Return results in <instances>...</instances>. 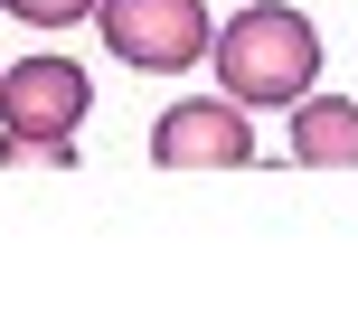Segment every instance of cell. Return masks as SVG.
<instances>
[{"instance_id":"obj_3","label":"cell","mask_w":358,"mask_h":311,"mask_svg":"<svg viewBox=\"0 0 358 311\" xmlns=\"http://www.w3.org/2000/svg\"><path fill=\"white\" fill-rule=\"evenodd\" d=\"M94 113V75L76 57L38 48L0 75V132H48V142H76V123Z\"/></svg>"},{"instance_id":"obj_2","label":"cell","mask_w":358,"mask_h":311,"mask_svg":"<svg viewBox=\"0 0 358 311\" xmlns=\"http://www.w3.org/2000/svg\"><path fill=\"white\" fill-rule=\"evenodd\" d=\"M94 29H104V48L123 57V66H142V75H179V66H198V57L217 48L208 0H104Z\"/></svg>"},{"instance_id":"obj_5","label":"cell","mask_w":358,"mask_h":311,"mask_svg":"<svg viewBox=\"0 0 358 311\" xmlns=\"http://www.w3.org/2000/svg\"><path fill=\"white\" fill-rule=\"evenodd\" d=\"M292 161L302 170H358V104L349 94H302L292 104Z\"/></svg>"},{"instance_id":"obj_4","label":"cell","mask_w":358,"mask_h":311,"mask_svg":"<svg viewBox=\"0 0 358 311\" xmlns=\"http://www.w3.org/2000/svg\"><path fill=\"white\" fill-rule=\"evenodd\" d=\"M151 161L161 170H255V123L236 94H198V104H170L151 123Z\"/></svg>"},{"instance_id":"obj_6","label":"cell","mask_w":358,"mask_h":311,"mask_svg":"<svg viewBox=\"0 0 358 311\" xmlns=\"http://www.w3.org/2000/svg\"><path fill=\"white\" fill-rule=\"evenodd\" d=\"M0 170H76V142H48V132H0Z\"/></svg>"},{"instance_id":"obj_1","label":"cell","mask_w":358,"mask_h":311,"mask_svg":"<svg viewBox=\"0 0 358 311\" xmlns=\"http://www.w3.org/2000/svg\"><path fill=\"white\" fill-rule=\"evenodd\" d=\"M217 75H227V94L245 113H264V104H302L311 94V75H321V29H311L292 0H245V10L217 29Z\"/></svg>"},{"instance_id":"obj_7","label":"cell","mask_w":358,"mask_h":311,"mask_svg":"<svg viewBox=\"0 0 358 311\" xmlns=\"http://www.w3.org/2000/svg\"><path fill=\"white\" fill-rule=\"evenodd\" d=\"M0 10H10L19 29H76V19H94L104 0H0Z\"/></svg>"}]
</instances>
